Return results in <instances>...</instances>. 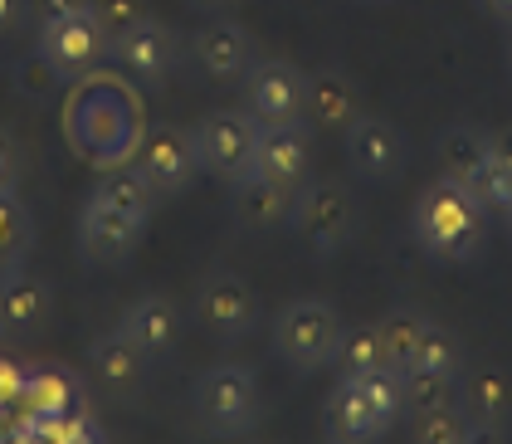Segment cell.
<instances>
[{"label":"cell","instance_id":"obj_38","mask_svg":"<svg viewBox=\"0 0 512 444\" xmlns=\"http://www.w3.org/2000/svg\"><path fill=\"white\" fill-rule=\"evenodd\" d=\"M464 444H508V435H503V425H469Z\"/></svg>","mask_w":512,"mask_h":444},{"label":"cell","instance_id":"obj_9","mask_svg":"<svg viewBox=\"0 0 512 444\" xmlns=\"http://www.w3.org/2000/svg\"><path fill=\"white\" fill-rule=\"evenodd\" d=\"M132 166H137V176L161 196H181L191 181H196L200 171V157H196V137L186 132V127H152V132H142V142H137V152H132Z\"/></svg>","mask_w":512,"mask_h":444},{"label":"cell","instance_id":"obj_13","mask_svg":"<svg viewBox=\"0 0 512 444\" xmlns=\"http://www.w3.org/2000/svg\"><path fill=\"white\" fill-rule=\"evenodd\" d=\"M147 235V225L142 220H132V215H122L113 210L108 201H98V196H88L79 215V254L88 264H98V269H118L132 259V249L142 244Z\"/></svg>","mask_w":512,"mask_h":444},{"label":"cell","instance_id":"obj_8","mask_svg":"<svg viewBox=\"0 0 512 444\" xmlns=\"http://www.w3.org/2000/svg\"><path fill=\"white\" fill-rule=\"evenodd\" d=\"M191 137H196L200 166H205L210 176H220V181H239V176H249V171H254L259 122L249 118V113H235V108L210 113V118H200L196 127H191Z\"/></svg>","mask_w":512,"mask_h":444},{"label":"cell","instance_id":"obj_45","mask_svg":"<svg viewBox=\"0 0 512 444\" xmlns=\"http://www.w3.org/2000/svg\"><path fill=\"white\" fill-rule=\"evenodd\" d=\"M332 444H342V440H332Z\"/></svg>","mask_w":512,"mask_h":444},{"label":"cell","instance_id":"obj_16","mask_svg":"<svg viewBox=\"0 0 512 444\" xmlns=\"http://www.w3.org/2000/svg\"><path fill=\"white\" fill-rule=\"evenodd\" d=\"M118 332L147 362H161V357H171L176 342H181V313H176V303H171L166 293H142V298L127 303Z\"/></svg>","mask_w":512,"mask_h":444},{"label":"cell","instance_id":"obj_20","mask_svg":"<svg viewBox=\"0 0 512 444\" xmlns=\"http://www.w3.org/2000/svg\"><path fill=\"white\" fill-rule=\"evenodd\" d=\"M454 405L464 410L469 425H508L512 420V376L493 362L469 366V371H459Z\"/></svg>","mask_w":512,"mask_h":444},{"label":"cell","instance_id":"obj_10","mask_svg":"<svg viewBox=\"0 0 512 444\" xmlns=\"http://www.w3.org/2000/svg\"><path fill=\"white\" fill-rule=\"evenodd\" d=\"M196 318L215 342L230 347V342L254 332V323H259V298H254V288L239 279V274L215 269V274H205L196 288Z\"/></svg>","mask_w":512,"mask_h":444},{"label":"cell","instance_id":"obj_37","mask_svg":"<svg viewBox=\"0 0 512 444\" xmlns=\"http://www.w3.org/2000/svg\"><path fill=\"white\" fill-rule=\"evenodd\" d=\"M30 15V0H0V35H10Z\"/></svg>","mask_w":512,"mask_h":444},{"label":"cell","instance_id":"obj_40","mask_svg":"<svg viewBox=\"0 0 512 444\" xmlns=\"http://www.w3.org/2000/svg\"><path fill=\"white\" fill-rule=\"evenodd\" d=\"M478 5H483L498 25H512V0H478Z\"/></svg>","mask_w":512,"mask_h":444},{"label":"cell","instance_id":"obj_3","mask_svg":"<svg viewBox=\"0 0 512 444\" xmlns=\"http://www.w3.org/2000/svg\"><path fill=\"white\" fill-rule=\"evenodd\" d=\"M191 410H196L200 430L210 440H239L259 425L264 415V391L259 376L239 362H220L210 371H200L196 391H191Z\"/></svg>","mask_w":512,"mask_h":444},{"label":"cell","instance_id":"obj_23","mask_svg":"<svg viewBox=\"0 0 512 444\" xmlns=\"http://www.w3.org/2000/svg\"><path fill=\"white\" fill-rule=\"evenodd\" d=\"M361 118V98L347 74L322 69L317 79H308V122H317L322 132H347Z\"/></svg>","mask_w":512,"mask_h":444},{"label":"cell","instance_id":"obj_19","mask_svg":"<svg viewBox=\"0 0 512 444\" xmlns=\"http://www.w3.org/2000/svg\"><path fill=\"white\" fill-rule=\"evenodd\" d=\"M88 366H93V381L108 391V396H137L142 386H147V357L122 337L118 327L113 332H98L93 342H88Z\"/></svg>","mask_w":512,"mask_h":444},{"label":"cell","instance_id":"obj_34","mask_svg":"<svg viewBox=\"0 0 512 444\" xmlns=\"http://www.w3.org/2000/svg\"><path fill=\"white\" fill-rule=\"evenodd\" d=\"M0 405L10 410V425L30 415L25 410V366L15 362V357H0Z\"/></svg>","mask_w":512,"mask_h":444},{"label":"cell","instance_id":"obj_2","mask_svg":"<svg viewBox=\"0 0 512 444\" xmlns=\"http://www.w3.org/2000/svg\"><path fill=\"white\" fill-rule=\"evenodd\" d=\"M410 230H415L420 249L439 264H473L483 254V240H488V210L473 201L469 186L439 176L420 191Z\"/></svg>","mask_w":512,"mask_h":444},{"label":"cell","instance_id":"obj_24","mask_svg":"<svg viewBox=\"0 0 512 444\" xmlns=\"http://www.w3.org/2000/svg\"><path fill=\"white\" fill-rule=\"evenodd\" d=\"M434 157H439V176L469 186L473 176H478V166L488 162V132H478V127H449V132H439Z\"/></svg>","mask_w":512,"mask_h":444},{"label":"cell","instance_id":"obj_7","mask_svg":"<svg viewBox=\"0 0 512 444\" xmlns=\"http://www.w3.org/2000/svg\"><path fill=\"white\" fill-rule=\"evenodd\" d=\"M244 113L259 127L308 122V74L288 59H254L244 74Z\"/></svg>","mask_w":512,"mask_h":444},{"label":"cell","instance_id":"obj_5","mask_svg":"<svg viewBox=\"0 0 512 444\" xmlns=\"http://www.w3.org/2000/svg\"><path fill=\"white\" fill-rule=\"evenodd\" d=\"M342 342V318L327 298H293L274 323V352L293 371H317Z\"/></svg>","mask_w":512,"mask_h":444},{"label":"cell","instance_id":"obj_44","mask_svg":"<svg viewBox=\"0 0 512 444\" xmlns=\"http://www.w3.org/2000/svg\"><path fill=\"white\" fill-rule=\"evenodd\" d=\"M508 230H512V210H508Z\"/></svg>","mask_w":512,"mask_h":444},{"label":"cell","instance_id":"obj_35","mask_svg":"<svg viewBox=\"0 0 512 444\" xmlns=\"http://www.w3.org/2000/svg\"><path fill=\"white\" fill-rule=\"evenodd\" d=\"M20 181V142L0 127V191H15Z\"/></svg>","mask_w":512,"mask_h":444},{"label":"cell","instance_id":"obj_41","mask_svg":"<svg viewBox=\"0 0 512 444\" xmlns=\"http://www.w3.org/2000/svg\"><path fill=\"white\" fill-rule=\"evenodd\" d=\"M196 10H225V5H235V0H191Z\"/></svg>","mask_w":512,"mask_h":444},{"label":"cell","instance_id":"obj_28","mask_svg":"<svg viewBox=\"0 0 512 444\" xmlns=\"http://www.w3.org/2000/svg\"><path fill=\"white\" fill-rule=\"evenodd\" d=\"M381 347H386V366H391L395 376L405 371V366L415 362V347H420V337H425V318L415 313V308H395V313H386L381 318Z\"/></svg>","mask_w":512,"mask_h":444},{"label":"cell","instance_id":"obj_4","mask_svg":"<svg viewBox=\"0 0 512 444\" xmlns=\"http://www.w3.org/2000/svg\"><path fill=\"white\" fill-rule=\"evenodd\" d=\"M288 230L308 244L313 254H337L347 249L356 235V196L347 181L337 176H308L298 191H293V210H288Z\"/></svg>","mask_w":512,"mask_h":444},{"label":"cell","instance_id":"obj_21","mask_svg":"<svg viewBox=\"0 0 512 444\" xmlns=\"http://www.w3.org/2000/svg\"><path fill=\"white\" fill-rule=\"evenodd\" d=\"M25 410L30 415H59V420H69V415L88 410V391H83L79 376L59 362L25 366Z\"/></svg>","mask_w":512,"mask_h":444},{"label":"cell","instance_id":"obj_17","mask_svg":"<svg viewBox=\"0 0 512 444\" xmlns=\"http://www.w3.org/2000/svg\"><path fill=\"white\" fill-rule=\"evenodd\" d=\"M191 54H196L200 74L215 79V83L244 79V74L254 69V40H249V30L235 25V20H215V25L196 30Z\"/></svg>","mask_w":512,"mask_h":444},{"label":"cell","instance_id":"obj_18","mask_svg":"<svg viewBox=\"0 0 512 444\" xmlns=\"http://www.w3.org/2000/svg\"><path fill=\"white\" fill-rule=\"evenodd\" d=\"M327 430H332V440L342 444H371L391 430V420L371 405L361 376H342L332 386V396H327Z\"/></svg>","mask_w":512,"mask_h":444},{"label":"cell","instance_id":"obj_29","mask_svg":"<svg viewBox=\"0 0 512 444\" xmlns=\"http://www.w3.org/2000/svg\"><path fill=\"white\" fill-rule=\"evenodd\" d=\"M454 391H459V381H449V376H434V371H400V410L415 420V415H430L439 405H454Z\"/></svg>","mask_w":512,"mask_h":444},{"label":"cell","instance_id":"obj_15","mask_svg":"<svg viewBox=\"0 0 512 444\" xmlns=\"http://www.w3.org/2000/svg\"><path fill=\"white\" fill-rule=\"evenodd\" d=\"M108 59L118 64L127 79L137 83H166L171 79V69H176V35L161 25V20H137L127 35H118V40L108 44Z\"/></svg>","mask_w":512,"mask_h":444},{"label":"cell","instance_id":"obj_14","mask_svg":"<svg viewBox=\"0 0 512 444\" xmlns=\"http://www.w3.org/2000/svg\"><path fill=\"white\" fill-rule=\"evenodd\" d=\"M259 181H269L278 191H298L313 176V142H308V122H288V127H259V147H254V171Z\"/></svg>","mask_w":512,"mask_h":444},{"label":"cell","instance_id":"obj_26","mask_svg":"<svg viewBox=\"0 0 512 444\" xmlns=\"http://www.w3.org/2000/svg\"><path fill=\"white\" fill-rule=\"evenodd\" d=\"M35 249V215L15 191H0V274L20 269Z\"/></svg>","mask_w":512,"mask_h":444},{"label":"cell","instance_id":"obj_22","mask_svg":"<svg viewBox=\"0 0 512 444\" xmlns=\"http://www.w3.org/2000/svg\"><path fill=\"white\" fill-rule=\"evenodd\" d=\"M230 210L244 230H278V225H288L293 191H278L259 176H239V181H230Z\"/></svg>","mask_w":512,"mask_h":444},{"label":"cell","instance_id":"obj_39","mask_svg":"<svg viewBox=\"0 0 512 444\" xmlns=\"http://www.w3.org/2000/svg\"><path fill=\"white\" fill-rule=\"evenodd\" d=\"M488 152H493L503 166H512V127L508 132H498V137H488Z\"/></svg>","mask_w":512,"mask_h":444},{"label":"cell","instance_id":"obj_31","mask_svg":"<svg viewBox=\"0 0 512 444\" xmlns=\"http://www.w3.org/2000/svg\"><path fill=\"white\" fill-rule=\"evenodd\" d=\"M469 191L483 210H503V215H508L512 210V166H503L493 152H488V162L478 166V176L469 181Z\"/></svg>","mask_w":512,"mask_h":444},{"label":"cell","instance_id":"obj_32","mask_svg":"<svg viewBox=\"0 0 512 444\" xmlns=\"http://www.w3.org/2000/svg\"><path fill=\"white\" fill-rule=\"evenodd\" d=\"M464 410L459 405H439L430 415H415V444H464Z\"/></svg>","mask_w":512,"mask_h":444},{"label":"cell","instance_id":"obj_33","mask_svg":"<svg viewBox=\"0 0 512 444\" xmlns=\"http://www.w3.org/2000/svg\"><path fill=\"white\" fill-rule=\"evenodd\" d=\"M93 5V20H98V30L108 35V44L127 35L137 20H147V5L142 0H88Z\"/></svg>","mask_w":512,"mask_h":444},{"label":"cell","instance_id":"obj_1","mask_svg":"<svg viewBox=\"0 0 512 444\" xmlns=\"http://www.w3.org/2000/svg\"><path fill=\"white\" fill-rule=\"evenodd\" d=\"M69 137L79 147V157L108 166H127L137 142H142V122H137V98L127 93V83L88 74L79 79V93L69 103Z\"/></svg>","mask_w":512,"mask_h":444},{"label":"cell","instance_id":"obj_11","mask_svg":"<svg viewBox=\"0 0 512 444\" xmlns=\"http://www.w3.org/2000/svg\"><path fill=\"white\" fill-rule=\"evenodd\" d=\"M54 288L35 269H5L0 274V342H30L49 327Z\"/></svg>","mask_w":512,"mask_h":444},{"label":"cell","instance_id":"obj_36","mask_svg":"<svg viewBox=\"0 0 512 444\" xmlns=\"http://www.w3.org/2000/svg\"><path fill=\"white\" fill-rule=\"evenodd\" d=\"M64 444H108V440H103L98 420H93L88 410H79V415H69V420H64Z\"/></svg>","mask_w":512,"mask_h":444},{"label":"cell","instance_id":"obj_43","mask_svg":"<svg viewBox=\"0 0 512 444\" xmlns=\"http://www.w3.org/2000/svg\"><path fill=\"white\" fill-rule=\"evenodd\" d=\"M508 69H512V40H508Z\"/></svg>","mask_w":512,"mask_h":444},{"label":"cell","instance_id":"obj_6","mask_svg":"<svg viewBox=\"0 0 512 444\" xmlns=\"http://www.w3.org/2000/svg\"><path fill=\"white\" fill-rule=\"evenodd\" d=\"M35 54L54 69V79H88L98 74V64L108 59V35L98 30L93 20V5H79L69 15H49L40 20V40H35Z\"/></svg>","mask_w":512,"mask_h":444},{"label":"cell","instance_id":"obj_25","mask_svg":"<svg viewBox=\"0 0 512 444\" xmlns=\"http://www.w3.org/2000/svg\"><path fill=\"white\" fill-rule=\"evenodd\" d=\"M93 196L98 201H108L113 210H122V215H132V220H152V210H157V191L137 176V166H108L103 176H98V186H93Z\"/></svg>","mask_w":512,"mask_h":444},{"label":"cell","instance_id":"obj_30","mask_svg":"<svg viewBox=\"0 0 512 444\" xmlns=\"http://www.w3.org/2000/svg\"><path fill=\"white\" fill-rule=\"evenodd\" d=\"M415 371H434V376H449V381H459V371H464V347H459V337L449 332V327H425V337H420V347H415ZM405 366V371H410Z\"/></svg>","mask_w":512,"mask_h":444},{"label":"cell","instance_id":"obj_42","mask_svg":"<svg viewBox=\"0 0 512 444\" xmlns=\"http://www.w3.org/2000/svg\"><path fill=\"white\" fill-rule=\"evenodd\" d=\"M5 430H10V410L0 405V440H5Z\"/></svg>","mask_w":512,"mask_h":444},{"label":"cell","instance_id":"obj_27","mask_svg":"<svg viewBox=\"0 0 512 444\" xmlns=\"http://www.w3.org/2000/svg\"><path fill=\"white\" fill-rule=\"evenodd\" d=\"M332 366L342 376H371V371H391L386 366V347H381V327L361 323V327H342V342L332 352Z\"/></svg>","mask_w":512,"mask_h":444},{"label":"cell","instance_id":"obj_12","mask_svg":"<svg viewBox=\"0 0 512 444\" xmlns=\"http://www.w3.org/2000/svg\"><path fill=\"white\" fill-rule=\"evenodd\" d=\"M342 142H347V166H352V176L371 181V186H386V181H395V176L405 171V132L391 127L386 118L361 113V118L342 132Z\"/></svg>","mask_w":512,"mask_h":444}]
</instances>
